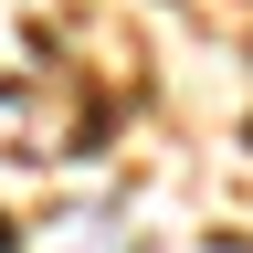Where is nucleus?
Listing matches in <instances>:
<instances>
[{"label": "nucleus", "instance_id": "f257e3e1", "mask_svg": "<svg viewBox=\"0 0 253 253\" xmlns=\"http://www.w3.org/2000/svg\"><path fill=\"white\" fill-rule=\"evenodd\" d=\"M0 253H11V221H0Z\"/></svg>", "mask_w": 253, "mask_h": 253}]
</instances>
